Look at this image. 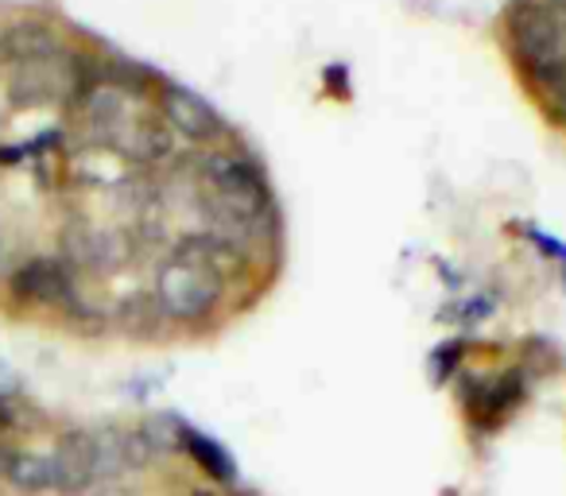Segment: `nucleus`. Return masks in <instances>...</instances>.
I'll return each instance as SVG.
<instances>
[{"label": "nucleus", "instance_id": "6e6552de", "mask_svg": "<svg viewBox=\"0 0 566 496\" xmlns=\"http://www.w3.org/2000/svg\"><path fill=\"white\" fill-rule=\"evenodd\" d=\"M71 89V71L59 59H48V63H32L20 66L17 78H12V102L17 105H43L55 102Z\"/></svg>", "mask_w": 566, "mask_h": 496}, {"label": "nucleus", "instance_id": "f03ea898", "mask_svg": "<svg viewBox=\"0 0 566 496\" xmlns=\"http://www.w3.org/2000/svg\"><path fill=\"white\" fill-rule=\"evenodd\" d=\"M210 202L226 225L233 229H256L264 221L268 190L260 171L249 159L221 156L210 163Z\"/></svg>", "mask_w": 566, "mask_h": 496}, {"label": "nucleus", "instance_id": "9d476101", "mask_svg": "<svg viewBox=\"0 0 566 496\" xmlns=\"http://www.w3.org/2000/svg\"><path fill=\"white\" fill-rule=\"evenodd\" d=\"M520 400H524V380H520V372H504L478 392V415L489 426H501L520 408Z\"/></svg>", "mask_w": 566, "mask_h": 496}, {"label": "nucleus", "instance_id": "39448f33", "mask_svg": "<svg viewBox=\"0 0 566 496\" xmlns=\"http://www.w3.org/2000/svg\"><path fill=\"white\" fill-rule=\"evenodd\" d=\"M63 48H59V35L51 32L48 24H35V20H24V24H12L0 32V66H32V63H48V59H59Z\"/></svg>", "mask_w": 566, "mask_h": 496}, {"label": "nucleus", "instance_id": "f8f14e48", "mask_svg": "<svg viewBox=\"0 0 566 496\" xmlns=\"http://www.w3.org/2000/svg\"><path fill=\"white\" fill-rule=\"evenodd\" d=\"M117 144L128 151L133 159H156L159 151H167V128L164 125H128L117 136Z\"/></svg>", "mask_w": 566, "mask_h": 496}, {"label": "nucleus", "instance_id": "f257e3e1", "mask_svg": "<svg viewBox=\"0 0 566 496\" xmlns=\"http://www.w3.org/2000/svg\"><path fill=\"white\" fill-rule=\"evenodd\" d=\"M226 256L229 241H213V236L179 244L156 272L159 310L179 323L210 315L226 295Z\"/></svg>", "mask_w": 566, "mask_h": 496}, {"label": "nucleus", "instance_id": "ddd939ff", "mask_svg": "<svg viewBox=\"0 0 566 496\" xmlns=\"http://www.w3.org/2000/svg\"><path fill=\"white\" fill-rule=\"evenodd\" d=\"M97 496H140V493H133V488H125L120 481H109V485H102V493Z\"/></svg>", "mask_w": 566, "mask_h": 496}, {"label": "nucleus", "instance_id": "9b49d317", "mask_svg": "<svg viewBox=\"0 0 566 496\" xmlns=\"http://www.w3.org/2000/svg\"><path fill=\"white\" fill-rule=\"evenodd\" d=\"M4 477H9L20 493H48V488H55V462L43 454H17Z\"/></svg>", "mask_w": 566, "mask_h": 496}, {"label": "nucleus", "instance_id": "1a4fd4ad", "mask_svg": "<svg viewBox=\"0 0 566 496\" xmlns=\"http://www.w3.org/2000/svg\"><path fill=\"white\" fill-rule=\"evenodd\" d=\"M182 450L198 462V469L206 473L218 485H233L237 481V462L218 439H210L206 431H195V426H182Z\"/></svg>", "mask_w": 566, "mask_h": 496}, {"label": "nucleus", "instance_id": "4468645a", "mask_svg": "<svg viewBox=\"0 0 566 496\" xmlns=\"http://www.w3.org/2000/svg\"><path fill=\"white\" fill-rule=\"evenodd\" d=\"M12 457H17V454H12V450H9V446H4V442H0V473H9Z\"/></svg>", "mask_w": 566, "mask_h": 496}, {"label": "nucleus", "instance_id": "7ed1b4c3", "mask_svg": "<svg viewBox=\"0 0 566 496\" xmlns=\"http://www.w3.org/2000/svg\"><path fill=\"white\" fill-rule=\"evenodd\" d=\"M51 462H55V493L82 496L90 485H97L94 434H90V431H66L63 439H59Z\"/></svg>", "mask_w": 566, "mask_h": 496}, {"label": "nucleus", "instance_id": "20e7f679", "mask_svg": "<svg viewBox=\"0 0 566 496\" xmlns=\"http://www.w3.org/2000/svg\"><path fill=\"white\" fill-rule=\"evenodd\" d=\"M12 292L28 303H43V307H71L74 303L71 272L59 261H28L12 276Z\"/></svg>", "mask_w": 566, "mask_h": 496}, {"label": "nucleus", "instance_id": "dca6fc26", "mask_svg": "<svg viewBox=\"0 0 566 496\" xmlns=\"http://www.w3.org/2000/svg\"><path fill=\"white\" fill-rule=\"evenodd\" d=\"M195 496H218V493H206V488H202V493H195Z\"/></svg>", "mask_w": 566, "mask_h": 496}, {"label": "nucleus", "instance_id": "2eb2a0df", "mask_svg": "<svg viewBox=\"0 0 566 496\" xmlns=\"http://www.w3.org/2000/svg\"><path fill=\"white\" fill-rule=\"evenodd\" d=\"M4 426H12V411H9V403L0 400V431H4Z\"/></svg>", "mask_w": 566, "mask_h": 496}, {"label": "nucleus", "instance_id": "423d86ee", "mask_svg": "<svg viewBox=\"0 0 566 496\" xmlns=\"http://www.w3.org/2000/svg\"><path fill=\"white\" fill-rule=\"evenodd\" d=\"M164 117H167V125H171L175 133L190 136V140H213V136L221 133L218 113H213L198 94L179 89V86L164 89Z\"/></svg>", "mask_w": 566, "mask_h": 496}, {"label": "nucleus", "instance_id": "0eeeda50", "mask_svg": "<svg viewBox=\"0 0 566 496\" xmlns=\"http://www.w3.org/2000/svg\"><path fill=\"white\" fill-rule=\"evenodd\" d=\"M512 40H516L520 55H524L527 63L539 66V71H547V66L558 63V28L543 9L520 12L516 24H512Z\"/></svg>", "mask_w": 566, "mask_h": 496}]
</instances>
